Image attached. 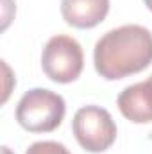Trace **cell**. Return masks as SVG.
I'll use <instances>...</instances> for the list:
<instances>
[{"instance_id":"6da1fadb","label":"cell","mask_w":152,"mask_h":154,"mask_svg":"<svg viewBox=\"0 0 152 154\" xmlns=\"http://www.w3.org/2000/svg\"><path fill=\"white\" fill-rule=\"evenodd\" d=\"M95 70L108 81L123 79L152 63V32L136 23L108 31L95 43Z\"/></svg>"},{"instance_id":"7a4b0ae2","label":"cell","mask_w":152,"mask_h":154,"mask_svg":"<svg viewBox=\"0 0 152 154\" xmlns=\"http://www.w3.org/2000/svg\"><path fill=\"white\" fill-rule=\"evenodd\" d=\"M65 113V99L47 88L29 90L16 106V120L29 133H50L57 129Z\"/></svg>"},{"instance_id":"3957f363","label":"cell","mask_w":152,"mask_h":154,"mask_svg":"<svg viewBox=\"0 0 152 154\" xmlns=\"http://www.w3.org/2000/svg\"><path fill=\"white\" fill-rule=\"evenodd\" d=\"M41 66L54 82H72L84 68V54L79 41L66 34H57L47 41L41 54Z\"/></svg>"},{"instance_id":"277c9868","label":"cell","mask_w":152,"mask_h":154,"mask_svg":"<svg viewBox=\"0 0 152 154\" xmlns=\"http://www.w3.org/2000/svg\"><path fill=\"white\" fill-rule=\"evenodd\" d=\"M72 129L79 145L88 152H104L116 140V124L108 109L100 106H84L77 109Z\"/></svg>"},{"instance_id":"5b68a950","label":"cell","mask_w":152,"mask_h":154,"mask_svg":"<svg viewBox=\"0 0 152 154\" xmlns=\"http://www.w3.org/2000/svg\"><path fill=\"white\" fill-rule=\"evenodd\" d=\"M120 113L134 124L152 122V75L147 81L127 86L116 99Z\"/></svg>"},{"instance_id":"8992f818","label":"cell","mask_w":152,"mask_h":154,"mask_svg":"<svg viewBox=\"0 0 152 154\" xmlns=\"http://www.w3.org/2000/svg\"><path fill=\"white\" fill-rule=\"evenodd\" d=\"M109 13V0H61L63 20L75 29H93Z\"/></svg>"},{"instance_id":"52a82bcc","label":"cell","mask_w":152,"mask_h":154,"mask_svg":"<svg viewBox=\"0 0 152 154\" xmlns=\"http://www.w3.org/2000/svg\"><path fill=\"white\" fill-rule=\"evenodd\" d=\"M25 154H72V152L59 142L43 140V142H34L32 145H29Z\"/></svg>"},{"instance_id":"ba28073f","label":"cell","mask_w":152,"mask_h":154,"mask_svg":"<svg viewBox=\"0 0 152 154\" xmlns=\"http://www.w3.org/2000/svg\"><path fill=\"white\" fill-rule=\"evenodd\" d=\"M2 154H13L9 151V147H2Z\"/></svg>"},{"instance_id":"9c48e42d","label":"cell","mask_w":152,"mask_h":154,"mask_svg":"<svg viewBox=\"0 0 152 154\" xmlns=\"http://www.w3.org/2000/svg\"><path fill=\"white\" fill-rule=\"evenodd\" d=\"M143 2H145V5H147V7L152 11V0H143Z\"/></svg>"}]
</instances>
